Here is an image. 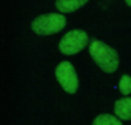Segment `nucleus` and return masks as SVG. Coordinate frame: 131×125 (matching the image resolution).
Here are the masks:
<instances>
[{"label":"nucleus","mask_w":131,"mask_h":125,"mask_svg":"<svg viewBox=\"0 0 131 125\" xmlns=\"http://www.w3.org/2000/svg\"><path fill=\"white\" fill-rule=\"evenodd\" d=\"M90 48V55L91 58L96 62L100 68L106 74H113V72L118 68L119 65V57L118 52L115 48H111L110 45H106L105 42L101 40H93L91 43L88 45Z\"/></svg>","instance_id":"nucleus-1"},{"label":"nucleus","mask_w":131,"mask_h":125,"mask_svg":"<svg viewBox=\"0 0 131 125\" xmlns=\"http://www.w3.org/2000/svg\"><path fill=\"white\" fill-rule=\"evenodd\" d=\"M65 25H67V19L63 13H45L32 22V30L37 35L47 37L63 30Z\"/></svg>","instance_id":"nucleus-2"},{"label":"nucleus","mask_w":131,"mask_h":125,"mask_svg":"<svg viewBox=\"0 0 131 125\" xmlns=\"http://www.w3.org/2000/svg\"><path fill=\"white\" fill-rule=\"evenodd\" d=\"M88 45V35L83 30H70L58 43L61 53L65 55H75L81 52Z\"/></svg>","instance_id":"nucleus-3"},{"label":"nucleus","mask_w":131,"mask_h":125,"mask_svg":"<svg viewBox=\"0 0 131 125\" xmlns=\"http://www.w3.org/2000/svg\"><path fill=\"white\" fill-rule=\"evenodd\" d=\"M55 77L67 93H75L78 90V75L70 62H60L55 68Z\"/></svg>","instance_id":"nucleus-4"},{"label":"nucleus","mask_w":131,"mask_h":125,"mask_svg":"<svg viewBox=\"0 0 131 125\" xmlns=\"http://www.w3.org/2000/svg\"><path fill=\"white\" fill-rule=\"evenodd\" d=\"M115 115L118 117V119H121V120H131V99L129 97L116 100Z\"/></svg>","instance_id":"nucleus-5"},{"label":"nucleus","mask_w":131,"mask_h":125,"mask_svg":"<svg viewBox=\"0 0 131 125\" xmlns=\"http://www.w3.org/2000/svg\"><path fill=\"white\" fill-rule=\"evenodd\" d=\"M86 2L88 0H57L55 7H57V10H60V13H70L81 8Z\"/></svg>","instance_id":"nucleus-6"},{"label":"nucleus","mask_w":131,"mask_h":125,"mask_svg":"<svg viewBox=\"0 0 131 125\" xmlns=\"http://www.w3.org/2000/svg\"><path fill=\"white\" fill-rule=\"evenodd\" d=\"M93 125H123L121 119L116 115H110V113H101L93 120Z\"/></svg>","instance_id":"nucleus-7"},{"label":"nucleus","mask_w":131,"mask_h":125,"mask_svg":"<svg viewBox=\"0 0 131 125\" xmlns=\"http://www.w3.org/2000/svg\"><path fill=\"white\" fill-rule=\"evenodd\" d=\"M119 92H121L125 97H128L131 93V77L129 75L125 74L121 78H119Z\"/></svg>","instance_id":"nucleus-8"},{"label":"nucleus","mask_w":131,"mask_h":125,"mask_svg":"<svg viewBox=\"0 0 131 125\" xmlns=\"http://www.w3.org/2000/svg\"><path fill=\"white\" fill-rule=\"evenodd\" d=\"M125 2H126V3H128V5L131 7V0H125Z\"/></svg>","instance_id":"nucleus-9"}]
</instances>
